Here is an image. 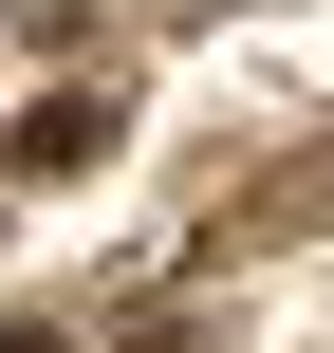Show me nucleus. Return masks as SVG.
Masks as SVG:
<instances>
[{
    "mask_svg": "<svg viewBox=\"0 0 334 353\" xmlns=\"http://www.w3.org/2000/svg\"><path fill=\"white\" fill-rule=\"evenodd\" d=\"M112 149V93H56V112H19V168H93Z\"/></svg>",
    "mask_w": 334,
    "mask_h": 353,
    "instance_id": "1",
    "label": "nucleus"
}]
</instances>
